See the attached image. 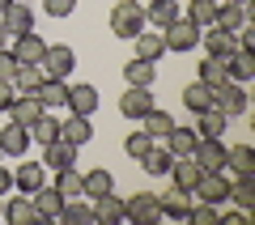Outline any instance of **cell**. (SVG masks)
Instances as JSON below:
<instances>
[{
  "label": "cell",
  "mask_w": 255,
  "mask_h": 225,
  "mask_svg": "<svg viewBox=\"0 0 255 225\" xmlns=\"http://www.w3.org/2000/svg\"><path fill=\"white\" fill-rule=\"evenodd\" d=\"M145 4L140 0H119L115 9H111V34L115 38H136L145 30Z\"/></svg>",
  "instance_id": "obj_1"
},
{
  "label": "cell",
  "mask_w": 255,
  "mask_h": 225,
  "mask_svg": "<svg viewBox=\"0 0 255 225\" xmlns=\"http://www.w3.org/2000/svg\"><path fill=\"white\" fill-rule=\"evenodd\" d=\"M213 17H217V0H191L187 4V21H196V26H213Z\"/></svg>",
  "instance_id": "obj_42"
},
{
  "label": "cell",
  "mask_w": 255,
  "mask_h": 225,
  "mask_svg": "<svg viewBox=\"0 0 255 225\" xmlns=\"http://www.w3.org/2000/svg\"><path fill=\"white\" fill-rule=\"evenodd\" d=\"M226 127H230V119L221 115L217 107H209V111H200V123H196V136H200V140H221V136H226Z\"/></svg>",
  "instance_id": "obj_26"
},
{
  "label": "cell",
  "mask_w": 255,
  "mask_h": 225,
  "mask_svg": "<svg viewBox=\"0 0 255 225\" xmlns=\"http://www.w3.org/2000/svg\"><path fill=\"white\" fill-rule=\"evenodd\" d=\"M68 111H73V115H94V111H98V90H94L90 81L68 85Z\"/></svg>",
  "instance_id": "obj_24"
},
{
  "label": "cell",
  "mask_w": 255,
  "mask_h": 225,
  "mask_svg": "<svg viewBox=\"0 0 255 225\" xmlns=\"http://www.w3.org/2000/svg\"><path fill=\"white\" fill-rule=\"evenodd\" d=\"M30 200H34V213H38V221H60L64 196H60L55 187H47V183H43V187H38V191H34Z\"/></svg>",
  "instance_id": "obj_19"
},
{
  "label": "cell",
  "mask_w": 255,
  "mask_h": 225,
  "mask_svg": "<svg viewBox=\"0 0 255 225\" xmlns=\"http://www.w3.org/2000/svg\"><path fill=\"white\" fill-rule=\"evenodd\" d=\"M38 68H43V77H68V72L77 68V55H73V47H64V43H47V51H43V60H38Z\"/></svg>",
  "instance_id": "obj_6"
},
{
  "label": "cell",
  "mask_w": 255,
  "mask_h": 225,
  "mask_svg": "<svg viewBox=\"0 0 255 225\" xmlns=\"http://www.w3.org/2000/svg\"><path fill=\"white\" fill-rule=\"evenodd\" d=\"M230 200H234V208L251 213V208H255V174H234V183H230Z\"/></svg>",
  "instance_id": "obj_30"
},
{
  "label": "cell",
  "mask_w": 255,
  "mask_h": 225,
  "mask_svg": "<svg viewBox=\"0 0 255 225\" xmlns=\"http://www.w3.org/2000/svg\"><path fill=\"white\" fill-rule=\"evenodd\" d=\"M0 217L9 225H43L38 221V213H34V200L30 196H13L9 204H0Z\"/></svg>",
  "instance_id": "obj_12"
},
{
  "label": "cell",
  "mask_w": 255,
  "mask_h": 225,
  "mask_svg": "<svg viewBox=\"0 0 255 225\" xmlns=\"http://www.w3.org/2000/svg\"><path fill=\"white\" fill-rule=\"evenodd\" d=\"M0 157H4V153H0Z\"/></svg>",
  "instance_id": "obj_52"
},
{
  "label": "cell",
  "mask_w": 255,
  "mask_h": 225,
  "mask_svg": "<svg viewBox=\"0 0 255 225\" xmlns=\"http://www.w3.org/2000/svg\"><path fill=\"white\" fill-rule=\"evenodd\" d=\"M196 81H204V85H221V81H226V60H217V55H204V60H200V72H196Z\"/></svg>",
  "instance_id": "obj_41"
},
{
  "label": "cell",
  "mask_w": 255,
  "mask_h": 225,
  "mask_svg": "<svg viewBox=\"0 0 255 225\" xmlns=\"http://www.w3.org/2000/svg\"><path fill=\"white\" fill-rule=\"evenodd\" d=\"M30 149V127L26 123H4L0 127V153L4 157H21Z\"/></svg>",
  "instance_id": "obj_13"
},
{
  "label": "cell",
  "mask_w": 255,
  "mask_h": 225,
  "mask_svg": "<svg viewBox=\"0 0 255 225\" xmlns=\"http://www.w3.org/2000/svg\"><path fill=\"white\" fill-rule=\"evenodd\" d=\"M124 149H128V157H136V162H140V157H145L149 149H153V136H149L145 127H140V132H132V136L124 140Z\"/></svg>",
  "instance_id": "obj_43"
},
{
  "label": "cell",
  "mask_w": 255,
  "mask_h": 225,
  "mask_svg": "<svg viewBox=\"0 0 255 225\" xmlns=\"http://www.w3.org/2000/svg\"><path fill=\"white\" fill-rule=\"evenodd\" d=\"M55 191H60L64 200H73V196H81L85 191V174H77L73 166H68V170H55V183H51Z\"/></svg>",
  "instance_id": "obj_37"
},
{
  "label": "cell",
  "mask_w": 255,
  "mask_h": 225,
  "mask_svg": "<svg viewBox=\"0 0 255 225\" xmlns=\"http://www.w3.org/2000/svg\"><path fill=\"white\" fill-rule=\"evenodd\" d=\"M9 4H13V0H0V13H4V9H9Z\"/></svg>",
  "instance_id": "obj_50"
},
{
  "label": "cell",
  "mask_w": 255,
  "mask_h": 225,
  "mask_svg": "<svg viewBox=\"0 0 255 225\" xmlns=\"http://www.w3.org/2000/svg\"><path fill=\"white\" fill-rule=\"evenodd\" d=\"M170 162H174V153H170V149H157V144H153V149H149V153L140 157V170H145V174H153V179H162V174L170 170Z\"/></svg>",
  "instance_id": "obj_38"
},
{
  "label": "cell",
  "mask_w": 255,
  "mask_h": 225,
  "mask_svg": "<svg viewBox=\"0 0 255 225\" xmlns=\"http://www.w3.org/2000/svg\"><path fill=\"white\" fill-rule=\"evenodd\" d=\"M43 111H47V107L34 98V94H13V102H9V111H4V115H9L13 123H26V127H30Z\"/></svg>",
  "instance_id": "obj_14"
},
{
  "label": "cell",
  "mask_w": 255,
  "mask_h": 225,
  "mask_svg": "<svg viewBox=\"0 0 255 225\" xmlns=\"http://www.w3.org/2000/svg\"><path fill=\"white\" fill-rule=\"evenodd\" d=\"M166 174H170V187H183V191H191V187H196V179H200V166L191 162V157H174Z\"/></svg>",
  "instance_id": "obj_27"
},
{
  "label": "cell",
  "mask_w": 255,
  "mask_h": 225,
  "mask_svg": "<svg viewBox=\"0 0 255 225\" xmlns=\"http://www.w3.org/2000/svg\"><path fill=\"white\" fill-rule=\"evenodd\" d=\"M13 94H34L38 85H43V68L38 64H17V72H13Z\"/></svg>",
  "instance_id": "obj_33"
},
{
  "label": "cell",
  "mask_w": 255,
  "mask_h": 225,
  "mask_svg": "<svg viewBox=\"0 0 255 225\" xmlns=\"http://www.w3.org/2000/svg\"><path fill=\"white\" fill-rule=\"evenodd\" d=\"M60 140H68V144H90L94 140V123H90V115H68V119H60Z\"/></svg>",
  "instance_id": "obj_15"
},
{
  "label": "cell",
  "mask_w": 255,
  "mask_h": 225,
  "mask_svg": "<svg viewBox=\"0 0 255 225\" xmlns=\"http://www.w3.org/2000/svg\"><path fill=\"white\" fill-rule=\"evenodd\" d=\"M183 107H187L191 115L209 111V107H213V85H204V81H191L187 90H183Z\"/></svg>",
  "instance_id": "obj_34"
},
{
  "label": "cell",
  "mask_w": 255,
  "mask_h": 225,
  "mask_svg": "<svg viewBox=\"0 0 255 225\" xmlns=\"http://www.w3.org/2000/svg\"><path fill=\"white\" fill-rule=\"evenodd\" d=\"M217 213H221L217 204H204V200H196V204H191V213H187V221H196V225H217Z\"/></svg>",
  "instance_id": "obj_44"
},
{
  "label": "cell",
  "mask_w": 255,
  "mask_h": 225,
  "mask_svg": "<svg viewBox=\"0 0 255 225\" xmlns=\"http://www.w3.org/2000/svg\"><path fill=\"white\" fill-rule=\"evenodd\" d=\"M149 111H153V90H145V85H128L124 94H119V115H128V119H145Z\"/></svg>",
  "instance_id": "obj_7"
},
{
  "label": "cell",
  "mask_w": 255,
  "mask_h": 225,
  "mask_svg": "<svg viewBox=\"0 0 255 225\" xmlns=\"http://www.w3.org/2000/svg\"><path fill=\"white\" fill-rule=\"evenodd\" d=\"M34 98L43 102L47 111H60V107H68V81H60V77H43V85L34 90Z\"/></svg>",
  "instance_id": "obj_18"
},
{
  "label": "cell",
  "mask_w": 255,
  "mask_h": 225,
  "mask_svg": "<svg viewBox=\"0 0 255 225\" xmlns=\"http://www.w3.org/2000/svg\"><path fill=\"white\" fill-rule=\"evenodd\" d=\"M60 221L64 225H94V208L85 204V196H73V200H64Z\"/></svg>",
  "instance_id": "obj_32"
},
{
  "label": "cell",
  "mask_w": 255,
  "mask_h": 225,
  "mask_svg": "<svg viewBox=\"0 0 255 225\" xmlns=\"http://www.w3.org/2000/svg\"><path fill=\"white\" fill-rule=\"evenodd\" d=\"M234 4H255V0H234Z\"/></svg>",
  "instance_id": "obj_51"
},
{
  "label": "cell",
  "mask_w": 255,
  "mask_h": 225,
  "mask_svg": "<svg viewBox=\"0 0 255 225\" xmlns=\"http://www.w3.org/2000/svg\"><path fill=\"white\" fill-rule=\"evenodd\" d=\"M4 191H13V170H4V166H0V196H4Z\"/></svg>",
  "instance_id": "obj_48"
},
{
  "label": "cell",
  "mask_w": 255,
  "mask_h": 225,
  "mask_svg": "<svg viewBox=\"0 0 255 225\" xmlns=\"http://www.w3.org/2000/svg\"><path fill=\"white\" fill-rule=\"evenodd\" d=\"M43 9H47V17H68L77 9V0H43Z\"/></svg>",
  "instance_id": "obj_46"
},
{
  "label": "cell",
  "mask_w": 255,
  "mask_h": 225,
  "mask_svg": "<svg viewBox=\"0 0 255 225\" xmlns=\"http://www.w3.org/2000/svg\"><path fill=\"white\" fill-rule=\"evenodd\" d=\"M251 21V4H234V0H217V17H213V26L230 30V34H238V30Z\"/></svg>",
  "instance_id": "obj_11"
},
{
  "label": "cell",
  "mask_w": 255,
  "mask_h": 225,
  "mask_svg": "<svg viewBox=\"0 0 255 225\" xmlns=\"http://www.w3.org/2000/svg\"><path fill=\"white\" fill-rule=\"evenodd\" d=\"M9 102H13V85H9V81H0V115L9 111Z\"/></svg>",
  "instance_id": "obj_47"
},
{
  "label": "cell",
  "mask_w": 255,
  "mask_h": 225,
  "mask_svg": "<svg viewBox=\"0 0 255 225\" xmlns=\"http://www.w3.org/2000/svg\"><path fill=\"white\" fill-rule=\"evenodd\" d=\"M213 107L221 111L226 119H238V115H247V107H251V98H247V90L238 81H221V85H213Z\"/></svg>",
  "instance_id": "obj_2"
},
{
  "label": "cell",
  "mask_w": 255,
  "mask_h": 225,
  "mask_svg": "<svg viewBox=\"0 0 255 225\" xmlns=\"http://www.w3.org/2000/svg\"><path fill=\"white\" fill-rule=\"evenodd\" d=\"M191 196L196 200H204V204H226L230 200V179H226V170L221 174H200V179H196V187H191Z\"/></svg>",
  "instance_id": "obj_8"
},
{
  "label": "cell",
  "mask_w": 255,
  "mask_h": 225,
  "mask_svg": "<svg viewBox=\"0 0 255 225\" xmlns=\"http://www.w3.org/2000/svg\"><path fill=\"white\" fill-rule=\"evenodd\" d=\"M13 72H17V55L13 47H0V81H13Z\"/></svg>",
  "instance_id": "obj_45"
},
{
  "label": "cell",
  "mask_w": 255,
  "mask_h": 225,
  "mask_svg": "<svg viewBox=\"0 0 255 225\" xmlns=\"http://www.w3.org/2000/svg\"><path fill=\"white\" fill-rule=\"evenodd\" d=\"M124 221H132V225H153V221H162L157 196H153V191H132V196L124 200Z\"/></svg>",
  "instance_id": "obj_3"
},
{
  "label": "cell",
  "mask_w": 255,
  "mask_h": 225,
  "mask_svg": "<svg viewBox=\"0 0 255 225\" xmlns=\"http://www.w3.org/2000/svg\"><path fill=\"white\" fill-rule=\"evenodd\" d=\"M226 170L230 174H255V149L251 144H234L226 157Z\"/></svg>",
  "instance_id": "obj_36"
},
{
  "label": "cell",
  "mask_w": 255,
  "mask_h": 225,
  "mask_svg": "<svg viewBox=\"0 0 255 225\" xmlns=\"http://www.w3.org/2000/svg\"><path fill=\"white\" fill-rule=\"evenodd\" d=\"M196 140H200V136H196V127H191V123H174L170 132H166V149H170L174 157H191Z\"/></svg>",
  "instance_id": "obj_23"
},
{
  "label": "cell",
  "mask_w": 255,
  "mask_h": 225,
  "mask_svg": "<svg viewBox=\"0 0 255 225\" xmlns=\"http://www.w3.org/2000/svg\"><path fill=\"white\" fill-rule=\"evenodd\" d=\"M47 51V43L34 34V30H26V34H17V47H13V55H17V64H38Z\"/></svg>",
  "instance_id": "obj_31"
},
{
  "label": "cell",
  "mask_w": 255,
  "mask_h": 225,
  "mask_svg": "<svg viewBox=\"0 0 255 225\" xmlns=\"http://www.w3.org/2000/svg\"><path fill=\"white\" fill-rule=\"evenodd\" d=\"M140 127H145V132L153 136V140H166V132L174 127V119L166 115V111H157V107H153V111H149L145 119H140Z\"/></svg>",
  "instance_id": "obj_40"
},
{
  "label": "cell",
  "mask_w": 255,
  "mask_h": 225,
  "mask_svg": "<svg viewBox=\"0 0 255 225\" xmlns=\"http://www.w3.org/2000/svg\"><path fill=\"white\" fill-rule=\"evenodd\" d=\"M107 191H115V179H111V170H102V166H98V170L85 174V191H81L85 200H98V196H107Z\"/></svg>",
  "instance_id": "obj_39"
},
{
  "label": "cell",
  "mask_w": 255,
  "mask_h": 225,
  "mask_svg": "<svg viewBox=\"0 0 255 225\" xmlns=\"http://www.w3.org/2000/svg\"><path fill=\"white\" fill-rule=\"evenodd\" d=\"M162 38H166V51L187 55L191 47H200V26H196V21H187V17H174L170 26L162 30Z\"/></svg>",
  "instance_id": "obj_5"
},
{
  "label": "cell",
  "mask_w": 255,
  "mask_h": 225,
  "mask_svg": "<svg viewBox=\"0 0 255 225\" xmlns=\"http://www.w3.org/2000/svg\"><path fill=\"white\" fill-rule=\"evenodd\" d=\"M200 47H204V55L230 60V55L238 51V38L230 34V30H221V26H204V30H200Z\"/></svg>",
  "instance_id": "obj_9"
},
{
  "label": "cell",
  "mask_w": 255,
  "mask_h": 225,
  "mask_svg": "<svg viewBox=\"0 0 255 225\" xmlns=\"http://www.w3.org/2000/svg\"><path fill=\"white\" fill-rule=\"evenodd\" d=\"M0 21H4V30H9V38L26 34V30H34V13H30V4H21V0H13L9 9L0 13Z\"/></svg>",
  "instance_id": "obj_17"
},
{
  "label": "cell",
  "mask_w": 255,
  "mask_h": 225,
  "mask_svg": "<svg viewBox=\"0 0 255 225\" xmlns=\"http://www.w3.org/2000/svg\"><path fill=\"white\" fill-rule=\"evenodd\" d=\"M174 17H183L179 0H149V4H145V21H149L153 30H166Z\"/></svg>",
  "instance_id": "obj_22"
},
{
  "label": "cell",
  "mask_w": 255,
  "mask_h": 225,
  "mask_svg": "<svg viewBox=\"0 0 255 225\" xmlns=\"http://www.w3.org/2000/svg\"><path fill=\"white\" fill-rule=\"evenodd\" d=\"M191 204H196V196H191V191H183V187H170V191H162V196H157V208H162V217H170V221H187Z\"/></svg>",
  "instance_id": "obj_10"
},
{
  "label": "cell",
  "mask_w": 255,
  "mask_h": 225,
  "mask_svg": "<svg viewBox=\"0 0 255 225\" xmlns=\"http://www.w3.org/2000/svg\"><path fill=\"white\" fill-rule=\"evenodd\" d=\"M226 77H230V81H238V85H247L255 77V51H234L226 60Z\"/></svg>",
  "instance_id": "obj_28"
},
{
  "label": "cell",
  "mask_w": 255,
  "mask_h": 225,
  "mask_svg": "<svg viewBox=\"0 0 255 225\" xmlns=\"http://www.w3.org/2000/svg\"><path fill=\"white\" fill-rule=\"evenodd\" d=\"M94 221H98V225H119V221H124V200H119L115 191L98 196V200H94Z\"/></svg>",
  "instance_id": "obj_25"
},
{
  "label": "cell",
  "mask_w": 255,
  "mask_h": 225,
  "mask_svg": "<svg viewBox=\"0 0 255 225\" xmlns=\"http://www.w3.org/2000/svg\"><path fill=\"white\" fill-rule=\"evenodd\" d=\"M0 47H9V30H4V21H0Z\"/></svg>",
  "instance_id": "obj_49"
},
{
  "label": "cell",
  "mask_w": 255,
  "mask_h": 225,
  "mask_svg": "<svg viewBox=\"0 0 255 225\" xmlns=\"http://www.w3.org/2000/svg\"><path fill=\"white\" fill-rule=\"evenodd\" d=\"M43 183H47V166L43 162H21L17 174H13V187H17L21 196H34Z\"/></svg>",
  "instance_id": "obj_16"
},
{
  "label": "cell",
  "mask_w": 255,
  "mask_h": 225,
  "mask_svg": "<svg viewBox=\"0 0 255 225\" xmlns=\"http://www.w3.org/2000/svg\"><path fill=\"white\" fill-rule=\"evenodd\" d=\"M226 157H230L226 140H196V149H191V162L200 166V174H221L226 170Z\"/></svg>",
  "instance_id": "obj_4"
},
{
  "label": "cell",
  "mask_w": 255,
  "mask_h": 225,
  "mask_svg": "<svg viewBox=\"0 0 255 225\" xmlns=\"http://www.w3.org/2000/svg\"><path fill=\"white\" fill-rule=\"evenodd\" d=\"M30 140H38V144H51V140H60V119L51 115V111H43V115L30 123Z\"/></svg>",
  "instance_id": "obj_35"
},
{
  "label": "cell",
  "mask_w": 255,
  "mask_h": 225,
  "mask_svg": "<svg viewBox=\"0 0 255 225\" xmlns=\"http://www.w3.org/2000/svg\"><path fill=\"white\" fill-rule=\"evenodd\" d=\"M73 162H77V144H68V140L43 144V166H47V170H68Z\"/></svg>",
  "instance_id": "obj_20"
},
{
  "label": "cell",
  "mask_w": 255,
  "mask_h": 225,
  "mask_svg": "<svg viewBox=\"0 0 255 225\" xmlns=\"http://www.w3.org/2000/svg\"><path fill=\"white\" fill-rule=\"evenodd\" d=\"M124 81H128V85H145V90H153L157 64H153V60H140V55H132V60L124 64Z\"/></svg>",
  "instance_id": "obj_21"
},
{
  "label": "cell",
  "mask_w": 255,
  "mask_h": 225,
  "mask_svg": "<svg viewBox=\"0 0 255 225\" xmlns=\"http://www.w3.org/2000/svg\"><path fill=\"white\" fill-rule=\"evenodd\" d=\"M132 43H136V55L140 60H153L157 64V55H166V38H162V30H140L136 38H132Z\"/></svg>",
  "instance_id": "obj_29"
}]
</instances>
